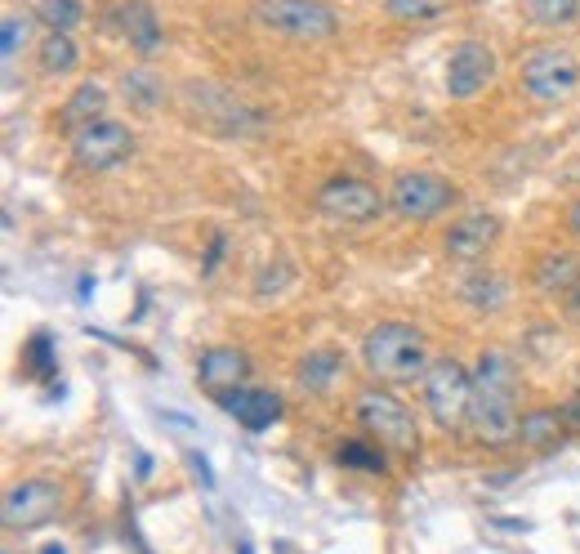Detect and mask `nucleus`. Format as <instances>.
Returning a JSON list of instances; mask_svg holds the SVG:
<instances>
[{"label": "nucleus", "mask_w": 580, "mask_h": 554, "mask_svg": "<svg viewBox=\"0 0 580 554\" xmlns=\"http://www.w3.org/2000/svg\"><path fill=\"white\" fill-rule=\"evenodd\" d=\"M424 407L433 416V425L442 434H456V429H469V407H473V372H464L456 358H433L424 380Z\"/></svg>", "instance_id": "5"}, {"label": "nucleus", "mask_w": 580, "mask_h": 554, "mask_svg": "<svg viewBox=\"0 0 580 554\" xmlns=\"http://www.w3.org/2000/svg\"><path fill=\"white\" fill-rule=\"evenodd\" d=\"M567 228L580 237V201H571V206H567Z\"/></svg>", "instance_id": "31"}, {"label": "nucleus", "mask_w": 580, "mask_h": 554, "mask_svg": "<svg viewBox=\"0 0 580 554\" xmlns=\"http://www.w3.org/2000/svg\"><path fill=\"white\" fill-rule=\"evenodd\" d=\"M130 152H134V135H130V126H121L112 117H99L94 126H86V130L72 135V161L81 170H90V175L117 170Z\"/></svg>", "instance_id": "8"}, {"label": "nucleus", "mask_w": 580, "mask_h": 554, "mask_svg": "<svg viewBox=\"0 0 580 554\" xmlns=\"http://www.w3.org/2000/svg\"><path fill=\"white\" fill-rule=\"evenodd\" d=\"M518 367L504 349H482L473 367L469 434L482 447H509L518 443Z\"/></svg>", "instance_id": "1"}, {"label": "nucleus", "mask_w": 580, "mask_h": 554, "mask_svg": "<svg viewBox=\"0 0 580 554\" xmlns=\"http://www.w3.org/2000/svg\"><path fill=\"white\" fill-rule=\"evenodd\" d=\"M188 461H192V474H197V478H201V483H206V487H210V483H214V478H210V469H206V456H197V452H192V456H188Z\"/></svg>", "instance_id": "30"}, {"label": "nucleus", "mask_w": 580, "mask_h": 554, "mask_svg": "<svg viewBox=\"0 0 580 554\" xmlns=\"http://www.w3.org/2000/svg\"><path fill=\"white\" fill-rule=\"evenodd\" d=\"M318 210L327 219H336V224H371V219H380L384 201H380V192L367 179L336 175V179H327L318 188Z\"/></svg>", "instance_id": "9"}, {"label": "nucleus", "mask_w": 580, "mask_h": 554, "mask_svg": "<svg viewBox=\"0 0 580 554\" xmlns=\"http://www.w3.org/2000/svg\"><path fill=\"white\" fill-rule=\"evenodd\" d=\"M237 554H254V550H250V541H241V545H237Z\"/></svg>", "instance_id": "33"}, {"label": "nucleus", "mask_w": 580, "mask_h": 554, "mask_svg": "<svg viewBox=\"0 0 580 554\" xmlns=\"http://www.w3.org/2000/svg\"><path fill=\"white\" fill-rule=\"evenodd\" d=\"M121 95L130 99V108H139V112H152L157 103H161V81H157V72H148V68H134V72H126L121 77Z\"/></svg>", "instance_id": "23"}, {"label": "nucleus", "mask_w": 580, "mask_h": 554, "mask_svg": "<svg viewBox=\"0 0 580 554\" xmlns=\"http://www.w3.org/2000/svg\"><path fill=\"white\" fill-rule=\"evenodd\" d=\"M536 287L544 296H558V291H571L580 287V259L571 250H544L540 264H536Z\"/></svg>", "instance_id": "17"}, {"label": "nucleus", "mask_w": 580, "mask_h": 554, "mask_svg": "<svg viewBox=\"0 0 580 554\" xmlns=\"http://www.w3.org/2000/svg\"><path fill=\"white\" fill-rule=\"evenodd\" d=\"M558 412H562V425H571V429H580V398H571V403H562Z\"/></svg>", "instance_id": "29"}, {"label": "nucleus", "mask_w": 580, "mask_h": 554, "mask_svg": "<svg viewBox=\"0 0 580 554\" xmlns=\"http://www.w3.org/2000/svg\"><path fill=\"white\" fill-rule=\"evenodd\" d=\"M121 37L139 59H152L166 50V28L152 10V0H121Z\"/></svg>", "instance_id": "15"}, {"label": "nucleus", "mask_w": 580, "mask_h": 554, "mask_svg": "<svg viewBox=\"0 0 580 554\" xmlns=\"http://www.w3.org/2000/svg\"><path fill=\"white\" fill-rule=\"evenodd\" d=\"M451 201H456V188L433 170H407L389 188V210L398 219H420L424 224V219H438Z\"/></svg>", "instance_id": "7"}, {"label": "nucleus", "mask_w": 580, "mask_h": 554, "mask_svg": "<svg viewBox=\"0 0 580 554\" xmlns=\"http://www.w3.org/2000/svg\"><path fill=\"white\" fill-rule=\"evenodd\" d=\"M496 81V55L482 41H460L447 55V95L451 99H473Z\"/></svg>", "instance_id": "11"}, {"label": "nucleus", "mask_w": 580, "mask_h": 554, "mask_svg": "<svg viewBox=\"0 0 580 554\" xmlns=\"http://www.w3.org/2000/svg\"><path fill=\"white\" fill-rule=\"evenodd\" d=\"M63 510V492L46 478H28V483H14L6 492V527L10 532H32V527H46L54 514Z\"/></svg>", "instance_id": "10"}, {"label": "nucleus", "mask_w": 580, "mask_h": 554, "mask_svg": "<svg viewBox=\"0 0 580 554\" xmlns=\"http://www.w3.org/2000/svg\"><path fill=\"white\" fill-rule=\"evenodd\" d=\"M336 376H340V354H336V349L304 354V363L296 367V385H300V389H309V394H327Z\"/></svg>", "instance_id": "19"}, {"label": "nucleus", "mask_w": 580, "mask_h": 554, "mask_svg": "<svg viewBox=\"0 0 580 554\" xmlns=\"http://www.w3.org/2000/svg\"><path fill=\"white\" fill-rule=\"evenodd\" d=\"M456 10V0H384V14L393 23H429Z\"/></svg>", "instance_id": "22"}, {"label": "nucleus", "mask_w": 580, "mask_h": 554, "mask_svg": "<svg viewBox=\"0 0 580 554\" xmlns=\"http://www.w3.org/2000/svg\"><path fill=\"white\" fill-rule=\"evenodd\" d=\"M558 429H562V412L536 407V412H527V416L518 421V443H522V447H549V443L558 438Z\"/></svg>", "instance_id": "20"}, {"label": "nucleus", "mask_w": 580, "mask_h": 554, "mask_svg": "<svg viewBox=\"0 0 580 554\" xmlns=\"http://www.w3.org/2000/svg\"><path fill=\"white\" fill-rule=\"evenodd\" d=\"M518 86L531 103H562L580 86V59L567 46H531L518 59Z\"/></svg>", "instance_id": "4"}, {"label": "nucleus", "mask_w": 580, "mask_h": 554, "mask_svg": "<svg viewBox=\"0 0 580 554\" xmlns=\"http://www.w3.org/2000/svg\"><path fill=\"white\" fill-rule=\"evenodd\" d=\"M522 14L540 28H571L580 19V0H522Z\"/></svg>", "instance_id": "21"}, {"label": "nucleus", "mask_w": 580, "mask_h": 554, "mask_svg": "<svg viewBox=\"0 0 580 554\" xmlns=\"http://www.w3.org/2000/svg\"><path fill=\"white\" fill-rule=\"evenodd\" d=\"M23 358H28V376H50V367H54V340L41 332V336H32V345L23 349Z\"/></svg>", "instance_id": "27"}, {"label": "nucleus", "mask_w": 580, "mask_h": 554, "mask_svg": "<svg viewBox=\"0 0 580 554\" xmlns=\"http://www.w3.org/2000/svg\"><path fill=\"white\" fill-rule=\"evenodd\" d=\"M32 14H37L50 32H72V28H81L86 6H81V0H37Z\"/></svg>", "instance_id": "24"}, {"label": "nucleus", "mask_w": 580, "mask_h": 554, "mask_svg": "<svg viewBox=\"0 0 580 554\" xmlns=\"http://www.w3.org/2000/svg\"><path fill=\"white\" fill-rule=\"evenodd\" d=\"M500 237V215L496 210H469L447 228V255L460 264H478Z\"/></svg>", "instance_id": "12"}, {"label": "nucleus", "mask_w": 580, "mask_h": 554, "mask_svg": "<svg viewBox=\"0 0 580 554\" xmlns=\"http://www.w3.org/2000/svg\"><path fill=\"white\" fill-rule=\"evenodd\" d=\"M254 19L300 46H322L340 32V14L327 6V0H254Z\"/></svg>", "instance_id": "3"}, {"label": "nucleus", "mask_w": 580, "mask_h": 554, "mask_svg": "<svg viewBox=\"0 0 580 554\" xmlns=\"http://www.w3.org/2000/svg\"><path fill=\"white\" fill-rule=\"evenodd\" d=\"M358 425L389 452H402L411 456L420 447V429H416V416L393 398V394H380V389H367L358 394V407H353Z\"/></svg>", "instance_id": "6"}, {"label": "nucleus", "mask_w": 580, "mask_h": 554, "mask_svg": "<svg viewBox=\"0 0 580 554\" xmlns=\"http://www.w3.org/2000/svg\"><path fill=\"white\" fill-rule=\"evenodd\" d=\"M219 407H223V412H228L241 429L263 434V429L281 416V394H277V389H259V385H241V389L223 394V398H219Z\"/></svg>", "instance_id": "13"}, {"label": "nucleus", "mask_w": 580, "mask_h": 554, "mask_svg": "<svg viewBox=\"0 0 580 554\" xmlns=\"http://www.w3.org/2000/svg\"><path fill=\"white\" fill-rule=\"evenodd\" d=\"M41 554H68V550H63V545H54V541H50V545H41Z\"/></svg>", "instance_id": "32"}, {"label": "nucleus", "mask_w": 580, "mask_h": 554, "mask_svg": "<svg viewBox=\"0 0 580 554\" xmlns=\"http://www.w3.org/2000/svg\"><path fill=\"white\" fill-rule=\"evenodd\" d=\"M246 376H250V358H246L241 349H228V345L206 349V354H201V363H197V385H201L206 394H214V398H223V394L241 389V385H246Z\"/></svg>", "instance_id": "14"}, {"label": "nucleus", "mask_w": 580, "mask_h": 554, "mask_svg": "<svg viewBox=\"0 0 580 554\" xmlns=\"http://www.w3.org/2000/svg\"><path fill=\"white\" fill-rule=\"evenodd\" d=\"M28 37H32V19L28 14H6V23H0V55H6V68L19 59Z\"/></svg>", "instance_id": "25"}, {"label": "nucleus", "mask_w": 580, "mask_h": 554, "mask_svg": "<svg viewBox=\"0 0 580 554\" xmlns=\"http://www.w3.org/2000/svg\"><path fill=\"white\" fill-rule=\"evenodd\" d=\"M429 349L424 336L411 323H376L362 336V367L384 380V385H407V380H424L429 372Z\"/></svg>", "instance_id": "2"}, {"label": "nucleus", "mask_w": 580, "mask_h": 554, "mask_svg": "<svg viewBox=\"0 0 580 554\" xmlns=\"http://www.w3.org/2000/svg\"><path fill=\"white\" fill-rule=\"evenodd\" d=\"M223 246H228V237H223V233H214V237H210V250H206V264H201V273H214V268H219V259H223Z\"/></svg>", "instance_id": "28"}, {"label": "nucleus", "mask_w": 580, "mask_h": 554, "mask_svg": "<svg viewBox=\"0 0 580 554\" xmlns=\"http://www.w3.org/2000/svg\"><path fill=\"white\" fill-rule=\"evenodd\" d=\"M103 108H108V86H99V81H81V86L72 90V99L63 103V112H59V130L77 135V130L94 126V121L103 117Z\"/></svg>", "instance_id": "16"}, {"label": "nucleus", "mask_w": 580, "mask_h": 554, "mask_svg": "<svg viewBox=\"0 0 580 554\" xmlns=\"http://www.w3.org/2000/svg\"><path fill=\"white\" fill-rule=\"evenodd\" d=\"M340 465H349V469H367V474H384V469H389L384 456H380L376 447H367V443H344V447H340Z\"/></svg>", "instance_id": "26"}, {"label": "nucleus", "mask_w": 580, "mask_h": 554, "mask_svg": "<svg viewBox=\"0 0 580 554\" xmlns=\"http://www.w3.org/2000/svg\"><path fill=\"white\" fill-rule=\"evenodd\" d=\"M37 68L46 77H72L81 68V50H77L72 32H46L37 46Z\"/></svg>", "instance_id": "18"}]
</instances>
